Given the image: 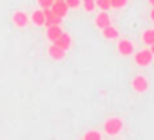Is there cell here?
Here are the masks:
<instances>
[{
  "label": "cell",
  "mask_w": 154,
  "mask_h": 140,
  "mask_svg": "<svg viewBox=\"0 0 154 140\" xmlns=\"http://www.w3.org/2000/svg\"><path fill=\"white\" fill-rule=\"evenodd\" d=\"M122 129H123V120L118 118V116H111V118H107L105 124H103V131H105L109 136H116Z\"/></svg>",
  "instance_id": "1"
},
{
  "label": "cell",
  "mask_w": 154,
  "mask_h": 140,
  "mask_svg": "<svg viewBox=\"0 0 154 140\" xmlns=\"http://www.w3.org/2000/svg\"><path fill=\"white\" fill-rule=\"evenodd\" d=\"M152 58H154V55L150 53V49L134 51V62H136V65H140V67L150 65V64H152Z\"/></svg>",
  "instance_id": "2"
},
{
  "label": "cell",
  "mask_w": 154,
  "mask_h": 140,
  "mask_svg": "<svg viewBox=\"0 0 154 140\" xmlns=\"http://www.w3.org/2000/svg\"><path fill=\"white\" fill-rule=\"evenodd\" d=\"M116 51L122 55V56H132L134 55V44L127 38H120L118 44H116Z\"/></svg>",
  "instance_id": "3"
},
{
  "label": "cell",
  "mask_w": 154,
  "mask_h": 140,
  "mask_svg": "<svg viewBox=\"0 0 154 140\" xmlns=\"http://www.w3.org/2000/svg\"><path fill=\"white\" fill-rule=\"evenodd\" d=\"M11 22H13V26H15V27L24 29V27L29 24V15H27V13H24L22 9H17V11L13 13V17H11Z\"/></svg>",
  "instance_id": "4"
},
{
  "label": "cell",
  "mask_w": 154,
  "mask_h": 140,
  "mask_svg": "<svg viewBox=\"0 0 154 140\" xmlns=\"http://www.w3.org/2000/svg\"><path fill=\"white\" fill-rule=\"evenodd\" d=\"M131 86H132V89H134L136 93H145V91L149 89V80H147L143 75H138V77L132 78Z\"/></svg>",
  "instance_id": "5"
},
{
  "label": "cell",
  "mask_w": 154,
  "mask_h": 140,
  "mask_svg": "<svg viewBox=\"0 0 154 140\" xmlns=\"http://www.w3.org/2000/svg\"><path fill=\"white\" fill-rule=\"evenodd\" d=\"M44 15H45V22H44V27H47V26H54V24H58V26H62V17H58L56 13H53V9L51 8H45L44 9Z\"/></svg>",
  "instance_id": "6"
},
{
  "label": "cell",
  "mask_w": 154,
  "mask_h": 140,
  "mask_svg": "<svg viewBox=\"0 0 154 140\" xmlns=\"http://www.w3.org/2000/svg\"><path fill=\"white\" fill-rule=\"evenodd\" d=\"M53 44H56L58 47H62V49L69 51V49H71V46H72V37H71L69 33H65V31H63V33H62V35H60Z\"/></svg>",
  "instance_id": "7"
},
{
  "label": "cell",
  "mask_w": 154,
  "mask_h": 140,
  "mask_svg": "<svg viewBox=\"0 0 154 140\" xmlns=\"http://www.w3.org/2000/svg\"><path fill=\"white\" fill-rule=\"evenodd\" d=\"M62 33H63V29H62V26H58V24L47 26V27H45V38H47L49 42H54Z\"/></svg>",
  "instance_id": "8"
},
{
  "label": "cell",
  "mask_w": 154,
  "mask_h": 140,
  "mask_svg": "<svg viewBox=\"0 0 154 140\" xmlns=\"http://www.w3.org/2000/svg\"><path fill=\"white\" fill-rule=\"evenodd\" d=\"M65 49H62V47H58L56 44H51L49 46V49H47V55L53 58V60H56V62H60V60H63L65 58Z\"/></svg>",
  "instance_id": "9"
},
{
  "label": "cell",
  "mask_w": 154,
  "mask_h": 140,
  "mask_svg": "<svg viewBox=\"0 0 154 140\" xmlns=\"http://www.w3.org/2000/svg\"><path fill=\"white\" fill-rule=\"evenodd\" d=\"M51 9H53V13H56L62 18H65L67 13H69V8H67V4L63 2V0H54L53 6H51Z\"/></svg>",
  "instance_id": "10"
},
{
  "label": "cell",
  "mask_w": 154,
  "mask_h": 140,
  "mask_svg": "<svg viewBox=\"0 0 154 140\" xmlns=\"http://www.w3.org/2000/svg\"><path fill=\"white\" fill-rule=\"evenodd\" d=\"M94 26H96L98 29H103V27L111 26V17H109V13H107V11L98 13V15H96V18H94Z\"/></svg>",
  "instance_id": "11"
},
{
  "label": "cell",
  "mask_w": 154,
  "mask_h": 140,
  "mask_svg": "<svg viewBox=\"0 0 154 140\" xmlns=\"http://www.w3.org/2000/svg\"><path fill=\"white\" fill-rule=\"evenodd\" d=\"M29 20L35 24V26H38V27H42L44 26V22H45V15H44V9H35L33 13H31V17H29Z\"/></svg>",
  "instance_id": "12"
},
{
  "label": "cell",
  "mask_w": 154,
  "mask_h": 140,
  "mask_svg": "<svg viewBox=\"0 0 154 140\" xmlns=\"http://www.w3.org/2000/svg\"><path fill=\"white\" fill-rule=\"evenodd\" d=\"M102 35H103L105 40H118V38H120V31H118L116 27H112V26L103 27V29H102Z\"/></svg>",
  "instance_id": "13"
},
{
  "label": "cell",
  "mask_w": 154,
  "mask_h": 140,
  "mask_svg": "<svg viewBox=\"0 0 154 140\" xmlns=\"http://www.w3.org/2000/svg\"><path fill=\"white\" fill-rule=\"evenodd\" d=\"M141 40L145 42V44H154V29H145L143 33H141Z\"/></svg>",
  "instance_id": "14"
},
{
  "label": "cell",
  "mask_w": 154,
  "mask_h": 140,
  "mask_svg": "<svg viewBox=\"0 0 154 140\" xmlns=\"http://www.w3.org/2000/svg\"><path fill=\"white\" fill-rule=\"evenodd\" d=\"M100 138H102V133L96 131V129H91L84 135V140H100Z\"/></svg>",
  "instance_id": "15"
},
{
  "label": "cell",
  "mask_w": 154,
  "mask_h": 140,
  "mask_svg": "<svg viewBox=\"0 0 154 140\" xmlns=\"http://www.w3.org/2000/svg\"><path fill=\"white\" fill-rule=\"evenodd\" d=\"M96 2V8L100 11H109L111 9V0H94Z\"/></svg>",
  "instance_id": "16"
},
{
  "label": "cell",
  "mask_w": 154,
  "mask_h": 140,
  "mask_svg": "<svg viewBox=\"0 0 154 140\" xmlns=\"http://www.w3.org/2000/svg\"><path fill=\"white\" fill-rule=\"evenodd\" d=\"M82 6H84V9H85L87 13H91V11H94L96 2H94V0H82Z\"/></svg>",
  "instance_id": "17"
},
{
  "label": "cell",
  "mask_w": 154,
  "mask_h": 140,
  "mask_svg": "<svg viewBox=\"0 0 154 140\" xmlns=\"http://www.w3.org/2000/svg\"><path fill=\"white\" fill-rule=\"evenodd\" d=\"M129 4V0H111V8L112 9H122Z\"/></svg>",
  "instance_id": "18"
},
{
  "label": "cell",
  "mask_w": 154,
  "mask_h": 140,
  "mask_svg": "<svg viewBox=\"0 0 154 140\" xmlns=\"http://www.w3.org/2000/svg\"><path fill=\"white\" fill-rule=\"evenodd\" d=\"M63 2L67 4L69 9H76V8H80V6H82V0H63Z\"/></svg>",
  "instance_id": "19"
},
{
  "label": "cell",
  "mask_w": 154,
  "mask_h": 140,
  "mask_svg": "<svg viewBox=\"0 0 154 140\" xmlns=\"http://www.w3.org/2000/svg\"><path fill=\"white\" fill-rule=\"evenodd\" d=\"M36 2H38V8L40 9H45V8H51L53 6L54 0H36Z\"/></svg>",
  "instance_id": "20"
},
{
  "label": "cell",
  "mask_w": 154,
  "mask_h": 140,
  "mask_svg": "<svg viewBox=\"0 0 154 140\" xmlns=\"http://www.w3.org/2000/svg\"><path fill=\"white\" fill-rule=\"evenodd\" d=\"M149 17H150V20H152V22H154V8H152V9H150V13H149Z\"/></svg>",
  "instance_id": "21"
},
{
  "label": "cell",
  "mask_w": 154,
  "mask_h": 140,
  "mask_svg": "<svg viewBox=\"0 0 154 140\" xmlns=\"http://www.w3.org/2000/svg\"><path fill=\"white\" fill-rule=\"evenodd\" d=\"M150 53L154 55V44H150Z\"/></svg>",
  "instance_id": "22"
},
{
  "label": "cell",
  "mask_w": 154,
  "mask_h": 140,
  "mask_svg": "<svg viewBox=\"0 0 154 140\" xmlns=\"http://www.w3.org/2000/svg\"><path fill=\"white\" fill-rule=\"evenodd\" d=\"M149 4H150V6H152V8H154V0H149Z\"/></svg>",
  "instance_id": "23"
}]
</instances>
